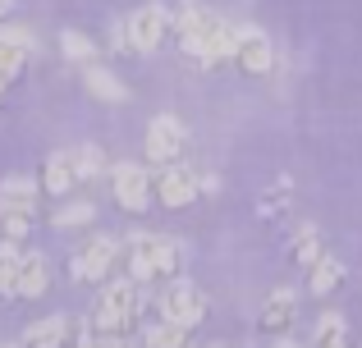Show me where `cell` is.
Returning <instances> with one entry per match:
<instances>
[{
  "instance_id": "obj_1",
  "label": "cell",
  "mask_w": 362,
  "mask_h": 348,
  "mask_svg": "<svg viewBox=\"0 0 362 348\" xmlns=\"http://www.w3.org/2000/svg\"><path fill=\"white\" fill-rule=\"evenodd\" d=\"M175 32H179V51L193 69L234 64V23L211 14L202 0H179L175 5Z\"/></svg>"
},
{
  "instance_id": "obj_2",
  "label": "cell",
  "mask_w": 362,
  "mask_h": 348,
  "mask_svg": "<svg viewBox=\"0 0 362 348\" xmlns=\"http://www.w3.org/2000/svg\"><path fill=\"white\" fill-rule=\"evenodd\" d=\"M184 270V248L170 243L165 234H129L124 239V275L138 284L175 280Z\"/></svg>"
},
{
  "instance_id": "obj_3",
  "label": "cell",
  "mask_w": 362,
  "mask_h": 348,
  "mask_svg": "<svg viewBox=\"0 0 362 348\" xmlns=\"http://www.w3.org/2000/svg\"><path fill=\"white\" fill-rule=\"evenodd\" d=\"M142 316V284L129 275H110L106 284H101L97 303H92V325H97L101 335H129L133 325H138Z\"/></svg>"
},
{
  "instance_id": "obj_4",
  "label": "cell",
  "mask_w": 362,
  "mask_h": 348,
  "mask_svg": "<svg viewBox=\"0 0 362 348\" xmlns=\"http://www.w3.org/2000/svg\"><path fill=\"white\" fill-rule=\"evenodd\" d=\"M216 188H221L216 174H202L184 161H170V165H156V170H151V193H156V202L170 206V211H184V206L202 202Z\"/></svg>"
},
{
  "instance_id": "obj_5",
  "label": "cell",
  "mask_w": 362,
  "mask_h": 348,
  "mask_svg": "<svg viewBox=\"0 0 362 348\" xmlns=\"http://www.w3.org/2000/svg\"><path fill=\"white\" fill-rule=\"evenodd\" d=\"M151 307H156V316L160 321H175V325H202V316H206V294L193 284V280H184V275H175V280H160V294L151 298Z\"/></svg>"
},
{
  "instance_id": "obj_6",
  "label": "cell",
  "mask_w": 362,
  "mask_h": 348,
  "mask_svg": "<svg viewBox=\"0 0 362 348\" xmlns=\"http://www.w3.org/2000/svg\"><path fill=\"white\" fill-rule=\"evenodd\" d=\"M170 28H175V9H165L160 0H147L124 18V46H129V55H151L165 42Z\"/></svg>"
},
{
  "instance_id": "obj_7",
  "label": "cell",
  "mask_w": 362,
  "mask_h": 348,
  "mask_svg": "<svg viewBox=\"0 0 362 348\" xmlns=\"http://www.w3.org/2000/svg\"><path fill=\"white\" fill-rule=\"evenodd\" d=\"M119 257H124V243L119 239H110V234H92V239L74 252L69 275L78 280V284H106V280L115 275Z\"/></svg>"
},
{
  "instance_id": "obj_8",
  "label": "cell",
  "mask_w": 362,
  "mask_h": 348,
  "mask_svg": "<svg viewBox=\"0 0 362 348\" xmlns=\"http://www.w3.org/2000/svg\"><path fill=\"white\" fill-rule=\"evenodd\" d=\"M110 193H115V206L119 211H129V215H142L151 206V170L147 165H138V161H119V165H110Z\"/></svg>"
},
{
  "instance_id": "obj_9",
  "label": "cell",
  "mask_w": 362,
  "mask_h": 348,
  "mask_svg": "<svg viewBox=\"0 0 362 348\" xmlns=\"http://www.w3.org/2000/svg\"><path fill=\"white\" fill-rule=\"evenodd\" d=\"M188 152V128L184 119L175 115H156L147 124V143H142V156H147L151 165H170V161H184Z\"/></svg>"
},
{
  "instance_id": "obj_10",
  "label": "cell",
  "mask_w": 362,
  "mask_h": 348,
  "mask_svg": "<svg viewBox=\"0 0 362 348\" xmlns=\"http://www.w3.org/2000/svg\"><path fill=\"white\" fill-rule=\"evenodd\" d=\"M234 64L252 78L275 69V42L257 23H234Z\"/></svg>"
},
{
  "instance_id": "obj_11",
  "label": "cell",
  "mask_w": 362,
  "mask_h": 348,
  "mask_svg": "<svg viewBox=\"0 0 362 348\" xmlns=\"http://www.w3.org/2000/svg\"><path fill=\"white\" fill-rule=\"evenodd\" d=\"M33 32L28 28H18V23H0V83H14L18 73L28 69V55H33Z\"/></svg>"
},
{
  "instance_id": "obj_12",
  "label": "cell",
  "mask_w": 362,
  "mask_h": 348,
  "mask_svg": "<svg viewBox=\"0 0 362 348\" xmlns=\"http://www.w3.org/2000/svg\"><path fill=\"white\" fill-rule=\"evenodd\" d=\"M293 321H298V289H289V284H280V289H271L266 294V303H262V316H257V325H262L266 335H289L293 330Z\"/></svg>"
},
{
  "instance_id": "obj_13",
  "label": "cell",
  "mask_w": 362,
  "mask_h": 348,
  "mask_svg": "<svg viewBox=\"0 0 362 348\" xmlns=\"http://www.w3.org/2000/svg\"><path fill=\"white\" fill-rule=\"evenodd\" d=\"M74 188H78V165H74V152H55V156H46V165H42V193L46 197H69Z\"/></svg>"
},
{
  "instance_id": "obj_14",
  "label": "cell",
  "mask_w": 362,
  "mask_h": 348,
  "mask_svg": "<svg viewBox=\"0 0 362 348\" xmlns=\"http://www.w3.org/2000/svg\"><path fill=\"white\" fill-rule=\"evenodd\" d=\"M46 289H51V261H46V252H23V261H18V298L37 303V298H46Z\"/></svg>"
},
{
  "instance_id": "obj_15",
  "label": "cell",
  "mask_w": 362,
  "mask_h": 348,
  "mask_svg": "<svg viewBox=\"0 0 362 348\" xmlns=\"http://www.w3.org/2000/svg\"><path fill=\"white\" fill-rule=\"evenodd\" d=\"M83 88L92 92V97L97 101H106V106H124V101H129V88H124V78L119 73H110L106 64H83Z\"/></svg>"
},
{
  "instance_id": "obj_16",
  "label": "cell",
  "mask_w": 362,
  "mask_h": 348,
  "mask_svg": "<svg viewBox=\"0 0 362 348\" xmlns=\"http://www.w3.org/2000/svg\"><path fill=\"white\" fill-rule=\"evenodd\" d=\"M74 335V321L69 316H42L23 330V348H64Z\"/></svg>"
},
{
  "instance_id": "obj_17",
  "label": "cell",
  "mask_w": 362,
  "mask_h": 348,
  "mask_svg": "<svg viewBox=\"0 0 362 348\" xmlns=\"http://www.w3.org/2000/svg\"><path fill=\"white\" fill-rule=\"evenodd\" d=\"M42 202V179L33 174H9L0 179V206H14V211H37Z\"/></svg>"
},
{
  "instance_id": "obj_18",
  "label": "cell",
  "mask_w": 362,
  "mask_h": 348,
  "mask_svg": "<svg viewBox=\"0 0 362 348\" xmlns=\"http://www.w3.org/2000/svg\"><path fill=\"white\" fill-rule=\"evenodd\" d=\"M289 257H293V266H298V270H312L321 257H326V243H321V229H317V224H298V229H293Z\"/></svg>"
},
{
  "instance_id": "obj_19",
  "label": "cell",
  "mask_w": 362,
  "mask_h": 348,
  "mask_svg": "<svg viewBox=\"0 0 362 348\" xmlns=\"http://www.w3.org/2000/svg\"><path fill=\"white\" fill-rule=\"evenodd\" d=\"M344 280H349L344 261H339V257H330V252H326V257H321L317 266L308 270V294H312V298H330L339 284H344Z\"/></svg>"
},
{
  "instance_id": "obj_20",
  "label": "cell",
  "mask_w": 362,
  "mask_h": 348,
  "mask_svg": "<svg viewBox=\"0 0 362 348\" xmlns=\"http://www.w3.org/2000/svg\"><path fill=\"white\" fill-rule=\"evenodd\" d=\"M308 348H349V321L339 312H321L317 325H312Z\"/></svg>"
},
{
  "instance_id": "obj_21",
  "label": "cell",
  "mask_w": 362,
  "mask_h": 348,
  "mask_svg": "<svg viewBox=\"0 0 362 348\" xmlns=\"http://www.w3.org/2000/svg\"><path fill=\"white\" fill-rule=\"evenodd\" d=\"M142 344H147V348H193V330H188V325H175V321H160V316H156V325L142 330Z\"/></svg>"
},
{
  "instance_id": "obj_22",
  "label": "cell",
  "mask_w": 362,
  "mask_h": 348,
  "mask_svg": "<svg viewBox=\"0 0 362 348\" xmlns=\"http://www.w3.org/2000/svg\"><path fill=\"white\" fill-rule=\"evenodd\" d=\"M18 261H23L18 243L0 239V298H18Z\"/></svg>"
},
{
  "instance_id": "obj_23",
  "label": "cell",
  "mask_w": 362,
  "mask_h": 348,
  "mask_svg": "<svg viewBox=\"0 0 362 348\" xmlns=\"http://www.w3.org/2000/svg\"><path fill=\"white\" fill-rule=\"evenodd\" d=\"M92 220H97V206H92V202H69V197H64L60 211L51 215L55 229H88Z\"/></svg>"
},
{
  "instance_id": "obj_24",
  "label": "cell",
  "mask_w": 362,
  "mask_h": 348,
  "mask_svg": "<svg viewBox=\"0 0 362 348\" xmlns=\"http://www.w3.org/2000/svg\"><path fill=\"white\" fill-rule=\"evenodd\" d=\"M60 51H64V60H74V64L97 60V42H92L88 32H78V28H64L60 32Z\"/></svg>"
},
{
  "instance_id": "obj_25",
  "label": "cell",
  "mask_w": 362,
  "mask_h": 348,
  "mask_svg": "<svg viewBox=\"0 0 362 348\" xmlns=\"http://www.w3.org/2000/svg\"><path fill=\"white\" fill-rule=\"evenodd\" d=\"M33 220H37V211H14V206H0V239L23 243L28 234H33Z\"/></svg>"
},
{
  "instance_id": "obj_26",
  "label": "cell",
  "mask_w": 362,
  "mask_h": 348,
  "mask_svg": "<svg viewBox=\"0 0 362 348\" xmlns=\"http://www.w3.org/2000/svg\"><path fill=\"white\" fill-rule=\"evenodd\" d=\"M74 165H78V184H88V179H97L106 170V152L97 143H83V147H74Z\"/></svg>"
},
{
  "instance_id": "obj_27",
  "label": "cell",
  "mask_w": 362,
  "mask_h": 348,
  "mask_svg": "<svg viewBox=\"0 0 362 348\" xmlns=\"http://www.w3.org/2000/svg\"><path fill=\"white\" fill-rule=\"evenodd\" d=\"M202 348H239L234 340H211V344H202Z\"/></svg>"
},
{
  "instance_id": "obj_28",
  "label": "cell",
  "mask_w": 362,
  "mask_h": 348,
  "mask_svg": "<svg viewBox=\"0 0 362 348\" xmlns=\"http://www.w3.org/2000/svg\"><path fill=\"white\" fill-rule=\"evenodd\" d=\"M275 348H303L298 340H289V335H280V344H275Z\"/></svg>"
},
{
  "instance_id": "obj_29",
  "label": "cell",
  "mask_w": 362,
  "mask_h": 348,
  "mask_svg": "<svg viewBox=\"0 0 362 348\" xmlns=\"http://www.w3.org/2000/svg\"><path fill=\"white\" fill-rule=\"evenodd\" d=\"M9 14V0H0V18H5Z\"/></svg>"
},
{
  "instance_id": "obj_30",
  "label": "cell",
  "mask_w": 362,
  "mask_h": 348,
  "mask_svg": "<svg viewBox=\"0 0 362 348\" xmlns=\"http://www.w3.org/2000/svg\"><path fill=\"white\" fill-rule=\"evenodd\" d=\"M0 348H23V340H18V344H0Z\"/></svg>"
},
{
  "instance_id": "obj_31",
  "label": "cell",
  "mask_w": 362,
  "mask_h": 348,
  "mask_svg": "<svg viewBox=\"0 0 362 348\" xmlns=\"http://www.w3.org/2000/svg\"><path fill=\"white\" fill-rule=\"evenodd\" d=\"M0 101H5V83H0Z\"/></svg>"
},
{
  "instance_id": "obj_32",
  "label": "cell",
  "mask_w": 362,
  "mask_h": 348,
  "mask_svg": "<svg viewBox=\"0 0 362 348\" xmlns=\"http://www.w3.org/2000/svg\"><path fill=\"white\" fill-rule=\"evenodd\" d=\"M92 348H101V344H92Z\"/></svg>"
}]
</instances>
